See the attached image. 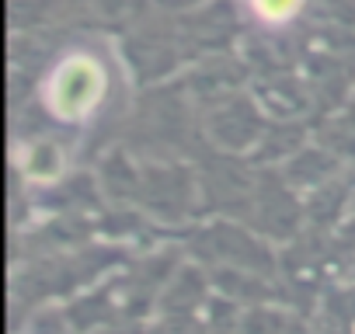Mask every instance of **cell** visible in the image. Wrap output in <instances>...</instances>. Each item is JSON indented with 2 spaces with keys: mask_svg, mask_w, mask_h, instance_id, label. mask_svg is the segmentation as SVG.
Segmentation results:
<instances>
[{
  "mask_svg": "<svg viewBox=\"0 0 355 334\" xmlns=\"http://www.w3.org/2000/svg\"><path fill=\"white\" fill-rule=\"evenodd\" d=\"M42 98L53 118L84 122L105 98V67L87 53H73L56 63V70L46 80Z\"/></svg>",
  "mask_w": 355,
  "mask_h": 334,
  "instance_id": "cell-1",
  "label": "cell"
},
{
  "mask_svg": "<svg viewBox=\"0 0 355 334\" xmlns=\"http://www.w3.org/2000/svg\"><path fill=\"white\" fill-rule=\"evenodd\" d=\"M25 171H28V178H35V182H53V178L63 171V153H60V146L49 143V139L32 143V146H28V160H25Z\"/></svg>",
  "mask_w": 355,
  "mask_h": 334,
  "instance_id": "cell-2",
  "label": "cell"
},
{
  "mask_svg": "<svg viewBox=\"0 0 355 334\" xmlns=\"http://www.w3.org/2000/svg\"><path fill=\"white\" fill-rule=\"evenodd\" d=\"M300 4H303V0H251L254 15H258L261 21H268V25L289 21V18L300 11Z\"/></svg>",
  "mask_w": 355,
  "mask_h": 334,
  "instance_id": "cell-3",
  "label": "cell"
}]
</instances>
